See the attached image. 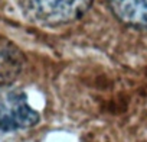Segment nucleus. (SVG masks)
<instances>
[{
  "mask_svg": "<svg viewBox=\"0 0 147 142\" xmlns=\"http://www.w3.org/2000/svg\"><path fill=\"white\" fill-rule=\"evenodd\" d=\"M94 0H19L25 16L36 23L56 26L78 20Z\"/></svg>",
  "mask_w": 147,
  "mask_h": 142,
  "instance_id": "f257e3e1",
  "label": "nucleus"
},
{
  "mask_svg": "<svg viewBox=\"0 0 147 142\" xmlns=\"http://www.w3.org/2000/svg\"><path fill=\"white\" fill-rule=\"evenodd\" d=\"M39 113L29 104L28 96L15 87H0V130L10 132L36 125Z\"/></svg>",
  "mask_w": 147,
  "mask_h": 142,
  "instance_id": "f03ea898",
  "label": "nucleus"
},
{
  "mask_svg": "<svg viewBox=\"0 0 147 142\" xmlns=\"http://www.w3.org/2000/svg\"><path fill=\"white\" fill-rule=\"evenodd\" d=\"M25 55L10 39L0 35V87L10 86L23 71Z\"/></svg>",
  "mask_w": 147,
  "mask_h": 142,
  "instance_id": "7ed1b4c3",
  "label": "nucleus"
},
{
  "mask_svg": "<svg viewBox=\"0 0 147 142\" xmlns=\"http://www.w3.org/2000/svg\"><path fill=\"white\" fill-rule=\"evenodd\" d=\"M108 6L120 22L147 29V0H108Z\"/></svg>",
  "mask_w": 147,
  "mask_h": 142,
  "instance_id": "20e7f679",
  "label": "nucleus"
}]
</instances>
